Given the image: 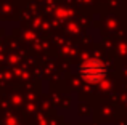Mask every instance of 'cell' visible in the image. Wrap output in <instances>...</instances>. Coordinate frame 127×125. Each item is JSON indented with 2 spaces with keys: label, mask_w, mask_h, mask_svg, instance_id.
Wrapping results in <instances>:
<instances>
[{
  "label": "cell",
  "mask_w": 127,
  "mask_h": 125,
  "mask_svg": "<svg viewBox=\"0 0 127 125\" xmlns=\"http://www.w3.org/2000/svg\"><path fill=\"white\" fill-rule=\"evenodd\" d=\"M106 74H108V67L98 58L85 60L79 66V75L87 83H98L106 77Z\"/></svg>",
  "instance_id": "cell-1"
}]
</instances>
